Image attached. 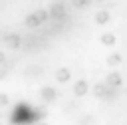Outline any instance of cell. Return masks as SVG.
<instances>
[{"mask_svg":"<svg viewBox=\"0 0 127 125\" xmlns=\"http://www.w3.org/2000/svg\"><path fill=\"white\" fill-rule=\"evenodd\" d=\"M6 62V56H4V52H0V65Z\"/></svg>","mask_w":127,"mask_h":125,"instance_id":"cell-16","label":"cell"},{"mask_svg":"<svg viewBox=\"0 0 127 125\" xmlns=\"http://www.w3.org/2000/svg\"><path fill=\"white\" fill-rule=\"evenodd\" d=\"M101 44H103V46H113V44H115V36L109 34V32L103 34V36H101Z\"/></svg>","mask_w":127,"mask_h":125,"instance_id":"cell-10","label":"cell"},{"mask_svg":"<svg viewBox=\"0 0 127 125\" xmlns=\"http://www.w3.org/2000/svg\"><path fill=\"white\" fill-rule=\"evenodd\" d=\"M6 73H8V67H6V65H0V79H4Z\"/></svg>","mask_w":127,"mask_h":125,"instance_id":"cell-15","label":"cell"},{"mask_svg":"<svg viewBox=\"0 0 127 125\" xmlns=\"http://www.w3.org/2000/svg\"><path fill=\"white\" fill-rule=\"evenodd\" d=\"M42 22L38 20V16L36 14H28L26 16V26H30V28H36V26H40Z\"/></svg>","mask_w":127,"mask_h":125,"instance_id":"cell-9","label":"cell"},{"mask_svg":"<svg viewBox=\"0 0 127 125\" xmlns=\"http://www.w3.org/2000/svg\"><path fill=\"white\" fill-rule=\"evenodd\" d=\"M73 93H75L77 97L85 95V93H87V81H85V79H79V81L73 85Z\"/></svg>","mask_w":127,"mask_h":125,"instance_id":"cell-6","label":"cell"},{"mask_svg":"<svg viewBox=\"0 0 127 125\" xmlns=\"http://www.w3.org/2000/svg\"><path fill=\"white\" fill-rule=\"evenodd\" d=\"M93 95L103 99V97H111L113 91H111V87H109L107 83H95V85H93Z\"/></svg>","mask_w":127,"mask_h":125,"instance_id":"cell-1","label":"cell"},{"mask_svg":"<svg viewBox=\"0 0 127 125\" xmlns=\"http://www.w3.org/2000/svg\"><path fill=\"white\" fill-rule=\"evenodd\" d=\"M107 85H109V87L121 85V75H119V73H109V75H107Z\"/></svg>","mask_w":127,"mask_h":125,"instance_id":"cell-8","label":"cell"},{"mask_svg":"<svg viewBox=\"0 0 127 125\" xmlns=\"http://www.w3.org/2000/svg\"><path fill=\"white\" fill-rule=\"evenodd\" d=\"M73 2V6H87V4H91L93 0H71Z\"/></svg>","mask_w":127,"mask_h":125,"instance_id":"cell-13","label":"cell"},{"mask_svg":"<svg viewBox=\"0 0 127 125\" xmlns=\"http://www.w3.org/2000/svg\"><path fill=\"white\" fill-rule=\"evenodd\" d=\"M48 14H50V16H54V18H64V16H65V8H64V4L56 2V4H52V6H50Z\"/></svg>","mask_w":127,"mask_h":125,"instance_id":"cell-2","label":"cell"},{"mask_svg":"<svg viewBox=\"0 0 127 125\" xmlns=\"http://www.w3.org/2000/svg\"><path fill=\"white\" fill-rule=\"evenodd\" d=\"M4 44H6L8 48L16 50V48H20L22 40H20V36H18V34H8V36H4Z\"/></svg>","mask_w":127,"mask_h":125,"instance_id":"cell-3","label":"cell"},{"mask_svg":"<svg viewBox=\"0 0 127 125\" xmlns=\"http://www.w3.org/2000/svg\"><path fill=\"white\" fill-rule=\"evenodd\" d=\"M42 99L44 101H48V103H52V101H56V97H58V93H56V89L54 87H42Z\"/></svg>","mask_w":127,"mask_h":125,"instance_id":"cell-4","label":"cell"},{"mask_svg":"<svg viewBox=\"0 0 127 125\" xmlns=\"http://www.w3.org/2000/svg\"><path fill=\"white\" fill-rule=\"evenodd\" d=\"M109 20H111V14L105 12V10H101V12L95 14V24H107Z\"/></svg>","mask_w":127,"mask_h":125,"instance_id":"cell-7","label":"cell"},{"mask_svg":"<svg viewBox=\"0 0 127 125\" xmlns=\"http://www.w3.org/2000/svg\"><path fill=\"white\" fill-rule=\"evenodd\" d=\"M36 125H46V123H36Z\"/></svg>","mask_w":127,"mask_h":125,"instance_id":"cell-17","label":"cell"},{"mask_svg":"<svg viewBox=\"0 0 127 125\" xmlns=\"http://www.w3.org/2000/svg\"><path fill=\"white\" fill-rule=\"evenodd\" d=\"M2 105H8V95L6 93H0V107Z\"/></svg>","mask_w":127,"mask_h":125,"instance_id":"cell-14","label":"cell"},{"mask_svg":"<svg viewBox=\"0 0 127 125\" xmlns=\"http://www.w3.org/2000/svg\"><path fill=\"white\" fill-rule=\"evenodd\" d=\"M69 77H71V73H69V69H67V67H60V69L56 71V79H58L60 83L69 81Z\"/></svg>","mask_w":127,"mask_h":125,"instance_id":"cell-5","label":"cell"},{"mask_svg":"<svg viewBox=\"0 0 127 125\" xmlns=\"http://www.w3.org/2000/svg\"><path fill=\"white\" fill-rule=\"evenodd\" d=\"M95 2H103V0H95Z\"/></svg>","mask_w":127,"mask_h":125,"instance_id":"cell-18","label":"cell"},{"mask_svg":"<svg viewBox=\"0 0 127 125\" xmlns=\"http://www.w3.org/2000/svg\"><path fill=\"white\" fill-rule=\"evenodd\" d=\"M34 14H36V16H38V20H40V22H46V20H48V18H50V14H48V12H46V10H36V12H34Z\"/></svg>","mask_w":127,"mask_h":125,"instance_id":"cell-12","label":"cell"},{"mask_svg":"<svg viewBox=\"0 0 127 125\" xmlns=\"http://www.w3.org/2000/svg\"><path fill=\"white\" fill-rule=\"evenodd\" d=\"M107 63H109V65H119V63H121V56H119V54H111V56L107 58Z\"/></svg>","mask_w":127,"mask_h":125,"instance_id":"cell-11","label":"cell"}]
</instances>
